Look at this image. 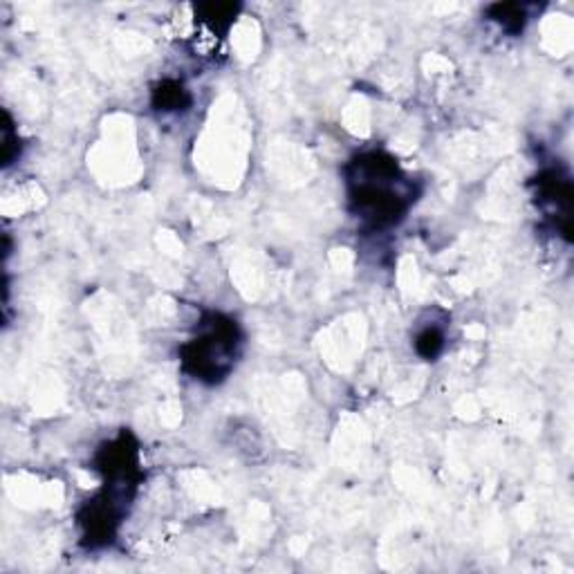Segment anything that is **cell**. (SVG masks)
<instances>
[{
  "label": "cell",
  "instance_id": "6",
  "mask_svg": "<svg viewBox=\"0 0 574 574\" xmlns=\"http://www.w3.org/2000/svg\"><path fill=\"white\" fill-rule=\"evenodd\" d=\"M490 18L500 25L507 35H520L525 30V23H528V12H525V5L519 3H499L490 7Z\"/></svg>",
  "mask_w": 574,
  "mask_h": 574
},
{
  "label": "cell",
  "instance_id": "8",
  "mask_svg": "<svg viewBox=\"0 0 574 574\" xmlns=\"http://www.w3.org/2000/svg\"><path fill=\"white\" fill-rule=\"evenodd\" d=\"M5 140H3V164H12L14 157H18V137L12 135V131H9V114H5Z\"/></svg>",
  "mask_w": 574,
  "mask_h": 574
},
{
  "label": "cell",
  "instance_id": "4",
  "mask_svg": "<svg viewBox=\"0 0 574 574\" xmlns=\"http://www.w3.org/2000/svg\"><path fill=\"white\" fill-rule=\"evenodd\" d=\"M195 16L203 23L204 30L212 36L227 35L229 27L236 21L238 12H241V5L233 3H203L195 5Z\"/></svg>",
  "mask_w": 574,
  "mask_h": 574
},
{
  "label": "cell",
  "instance_id": "1",
  "mask_svg": "<svg viewBox=\"0 0 574 574\" xmlns=\"http://www.w3.org/2000/svg\"><path fill=\"white\" fill-rule=\"evenodd\" d=\"M351 212L371 232L400 224L415 203L413 182L381 151L361 153L346 169Z\"/></svg>",
  "mask_w": 574,
  "mask_h": 574
},
{
  "label": "cell",
  "instance_id": "5",
  "mask_svg": "<svg viewBox=\"0 0 574 574\" xmlns=\"http://www.w3.org/2000/svg\"><path fill=\"white\" fill-rule=\"evenodd\" d=\"M153 104L157 110L164 113H175V110H184L191 104V94L180 81H162L155 90H153Z\"/></svg>",
  "mask_w": 574,
  "mask_h": 574
},
{
  "label": "cell",
  "instance_id": "2",
  "mask_svg": "<svg viewBox=\"0 0 574 574\" xmlns=\"http://www.w3.org/2000/svg\"><path fill=\"white\" fill-rule=\"evenodd\" d=\"M238 343H241V330L233 319L218 312L204 314L198 337L182 346V368L193 380L220 384L232 372Z\"/></svg>",
  "mask_w": 574,
  "mask_h": 574
},
{
  "label": "cell",
  "instance_id": "3",
  "mask_svg": "<svg viewBox=\"0 0 574 574\" xmlns=\"http://www.w3.org/2000/svg\"><path fill=\"white\" fill-rule=\"evenodd\" d=\"M537 200L549 218L561 220L563 232L570 236V207L572 184L566 173L559 169L543 171L537 178Z\"/></svg>",
  "mask_w": 574,
  "mask_h": 574
},
{
  "label": "cell",
  "instance_id": "7",
  "mask_svg": "<svg viewBox=\"0 0 574 574\" xmlns=\"http://www.w3.org/2000/svg\"><path fill=\"white\" fill-rule=\"evenodd\" d=\"M444 351V332L438 325H427L415 337V352L427 361H435Z\"/></svg>",
  "mask_w": 574,
  "mask_h": 574
}]
</instances>
